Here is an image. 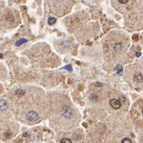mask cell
<instances>
[{"label":"cell","mask_w":143,"mask_h":143,"mask_svg":"<svg viewBox=\"0 0 143 143\" xmlns=\"http://www.w3.org/2000/svg\"><path fill=\"white\" fill-rule=\"evenodd\" d=\"M121 143H132V141H131L129 138H123L122 140H121Z\"/></svg>","instance_id":"obj_13"},{"label":"cell","mask_w":143,"mask_h":143,"mask_svg":"<svg viewBox=\"0 0 143 143\" xmlns=\"http://www.w3.org/2000/svg\"><path fill=\"white\" fill-rule=\"evenodd\" d=\"M61 143H72V140L68 138H64L61 139Z\"/></svg>","instance_id":"obj_11"},{"label":"cell","mask_w":143,"mask_h":143,"mask_svg":"<svg viewBox=\"0 0 143 143\" xmlns=\"http://www.w3.org/2000/svg\"><path fill=\"white\" fill-rule=\"evenodd\" d=\"M62 116L65 118L71 119V118H73L74 116H75V110H74L72 108L68 107V106H65V107L62 108Z\"/></svg>","instance_id":"obj_1"},{"label":"cell","mask_w":143,"mask_h":143,"mask_svg":"<svg viewBox=\"0 0 143 143\" xmlns=\"http://www.w3.org/2000/svg\"><path fill=\"white\" fill-rule=\"evenodd\" d=\"M109 104L114 109H118V108L121 107V102L118 99H116V98H112L109 101Z\"/></svg>","instance_id":"obj_3"},{"label":"cell","mask_w":143,"mask_h":143,"mask_svg":"<svg viewBox=\"0 0 143 143\" xmlns=\"http://www.w3.org/2000/svg\"><path fill=\"white\" fill-rule=\"evenodd\" d=\"M26 118H27V120L29 121V122H32V123H35L37 121H38L39 119V116L38 114L36 111H28L27 114H26Z\"/></svg>","instance_id":"obj_2"},{"label":"cell","mask_w":143,"mask_h":143,"mask_svg":"<svg viewBox=\"0 0 143 143\" xmlns=\"http://www.w3.org/2000/svg\"><path fill=\"white\" fill-rule=\"evenodd\" d=\"M116 71H117V73H118V75H121L123 73V68L120 65H118L116 67Z\"/></svg>","instance_id":"obj_8"},{"label":"cell","mask_w":143,"mask_h":143,"mask_svg":"<svg viewBox=\"0 0 143 143\" xmlns=\"http://www.w3.org/2000/svg\"><path fill=\"white\" fill-rule=\"evenodd\" d=\"M123 44L120 42H118V43H115L114 45H113V50L115 51V52H119L123 49Z\"/></svg>","instance_id":"obj_4"},{"label":"cell","mask_w":143,"mask_h":143,"mask_svg":"<svg viewBox=\"0 0 143 143\" xmlns=\"http://www.w3.org/2000/svg\"><path fill=\"white\" fill-rule=\"evenodd\" d=\"M27 39H26V38H21V39H19V40L18 41H17V42H16V46H21L22 45V44H24V43H26L27 42Z\"/></svg>","instance_id":"obj_10"},{"label":"cell","mask_w":143,"mask_h":143,"mask_svg":"<svg viewBox=\"0 0 143 143\" xmlns=\"http://www.w3.org/2000/svg\"><path fill=\"white\" fill-rule=\"evenodd\" d=\"M139 56H140V51H138L137 52V57H139Z\"/></svg>","instance_id":"obj_16"},{"label":"cell","mask_w":143,"mask_h":143,"mask_svg":"<svg viewBox=\"0 0 143 143\" xmlns=\"http://www.w3.org/2000/svg\"><path fill=\"white\" fill-rule=\"evenodd\" d=\"M118 2L120 4H127L128 2V0H118Z\"/></svg>","instance_id":"obj_14"},{"label":"cell","mask_w":143,"mask_h":143,"mask_svg":"<svg viewBox=\"0 0 143 143\" xmlns=\"http://www.w3.org/2000/svg\"><path fill=\"white\" fill-rule=\"evenodd\" d=\"M96 86H102V84H98V83H97V84H96Z\"/></svg>","instance_id":"obj_18"},{"label":"cell","mask_w":143,"mask_h":143,"mask_svg":"<svg viewBox=\"0 0 143 143\" xmlns=\"http://www.w3.org/2000/svg\"><path fill=\"white\" fill-rule=\"evenodd\" d=\"M134 80H135L136 82H138V83L142 82V75H141L140 73H138V74L135 75V77H134Z\"/></svg>","instance_id":"obj_6"},{"label":"cell","mask_w":143,"mask_h":143,"mask_svg":"<svg viewBox=\"0 0 143 143\" xmlns=\"http://www.w3.org/2000/svg\"><path fill=\"white\" fill-rule=\"evenodd\" d=\"M138 35H134L133 36V39H134V40H136V41H138Z\"/></svg>","instance_id":"obj_15"},{"label":"cell","mask_w":143,"mask_h":143,"mask_svg":"<svg viewBox=\"0 0 143 143\" xmlns=\"http://www.w3.org/2000/svg\"><path fill=\"white\" fill-rule=\"evenodd\" d=\"M3 58V54L2 53H0V58Z\"/></svg>","instance_id":"obj_17"},{"label":"cell","mask_w":143,"mask_h":143,"mask_svg":"<svg viewBox=\"0 0 143 143\" xmlns=\"http://www.w3.org/2000/svg\"><path fill=\"white\" fill-rule=\"evenodd\" d=\"M8 108V102L5 99H0V110H6Z\"/></svg>","instance_id":"obj_5"},{"label":"cell","mask_w":143,"mask_h":143,"mask_svg":"<svg viewBox=\"0 0 143 143\" xmlns=\"http://www.w3.org/2000/svg\"><path fill=\"white\" fill-rule=\"evenodd\" d=\"M26 91L23 90V89H18V90L16 91V95L18 96V97H22V96L25 95Z\"/></svg>","instance_id":"obj_7"},{"label":"cell","mask_w":143,"mask_h":143,"mask_svg":"<svg viewBox=\"0 0 143 143\" xmlns=\"http://www.w3.org/2000/svg\"><path fill=\"white\" fill-rule=\"evenodd\" d=\"M63 69H67V70H68V71H72V66L71 65H67V66H65L64 68H63Z\"/></svg>","instance_id":"obj_12"},{"label":"cell","mask_w":143,"mask_h":143,"mask_svg":"<svg viewBox=\"0 0 143 143\" xmlns=\"http://www.w3.org/2000/svg\"><path fill=\"white\" fill-rule=\"evenodd\" d=\"M48 24H49V25H54V24L57 22V19H56V18L50 17V18H48Z\"/></svg>","instance_id":"obj_9"}]
</instances>
